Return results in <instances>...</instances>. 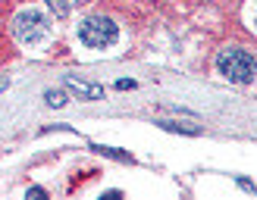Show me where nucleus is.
Returning <instances> with one entry per match:
<instances>
[{
    "instance_id": "obj_6",
    "label": "nucleus",
    "mask_w": 257,
    "mask_h": 200,
    "mask_svg": "<svg viewBox=\"0 0 257 200\" xmlns=\"http://www.w3.org/2000/svg\"><path fill=\"white\" fill-rule=\"evenodd\" d=\"M160 128H166V132H185V134H198L201 128H195V125H182V122H157Z\"/></svg>"
},
{
    "instance_id": "obj_2",
    "label": "nucleus",
    "mask_w": 257,
    "mask_h": 200,
    "mask_svg": "<svg viewBox=\"0 0 257 200\" xmlns=\"http://www.w3.org/2000/svg\"><path fill=\"white\" fill-rule=\"evenodd\" d=\"M13 34L19 38L22 44H38L47 34V16L38 10H22L13 19Z\"/></svg>"
},
{
    "instance_id": "obj_8",
    "label": "nucleus",
    "mask_w": 257,
    "mask_h": 200,
    "mask_svg": "<svg viewBox=\"0 0 257 200\" xmlns=\"http://www.w3.org/2000/svg\"><path fill=\"white\" fill-rule=\"evenodd\" d=\"M254 22H257V12H254Z\"/></svg>"
},
{
    "instance_id": "obj_4",
    "label": "nucleus",
    "mask_w": 257,
    "mask_h": 200,
    "mask_svg": "<svg viewBox=\"0 0 257 200\" xmlns=\"http://www.w3.org/2000/svg\"><path fill=\"white\" fill-rule=\"evenodd\" d=\"M66 88L72 94H79L85 100H100L104 97V88L100 84H91V82H79V78H66Z\"/></svg>"
},
{
    "instance_id": "obj_5",
    "label": "nucleus",
    "mask_w": 257,
    "mask_h": 200,
    "mask_svg": "<svg viewBox=\"0 0 257 200\" xmlns=\"http://www.w3.org/2000/svg\"><path fill=\"white\" fill-rule=\"evenodd\" d=\"M47 4H50V10H54L57 16H66V12H69L72 6H79L82 0H47Z\"/></svg>"
},
{
    "instance_id": "obj_3",
    "label": "nucleus",
    "mask_w": 257,
    "mask_h": 200,
    "mask_svg": "<svg viewBox=\"0 0 257 200\" xmlns=\"http://www.w3.org/2000/svg\"><path fill=\"white\" fill-rule=\"evenodd\" d=\"M79 38L88 47H107V44L116 41V25H113V19H107V16H88L79 25Z\"/></svg>"
},
{
    "instance_id": "obj_1",
    "label": "nucleus",
    "mask_w": 257,
    "mask_h": 200,
    "mask_svg": "<svg viewBox=\"0 0 257 200\" xmlns=\"http://www.w3.org/2000/svg\"><path fill=\"white\" fill-rule=\"evenodd\" d=\"M216 69H220V75H226L229 82L235 84H248L254 78V56L248 54V50H238V47H229V50H220V56H216Z\"/></svg>"
},
{
    "instance_id": "obj_7",
    "label": "nucleus",
    "mask_w": 257,
    "mask_h": 200,
    "mask_svg": "<svg viewBox=\"0 0 257 200\" xmlns=\"http://www.w3.org/2000/svg\"><path fill=\"white\" fill-rule=\"evenodd\" d=\"M44 100H47L50 106H63V104H66V94H63V91H47Z\"/></svg>"
}]
</instances>
